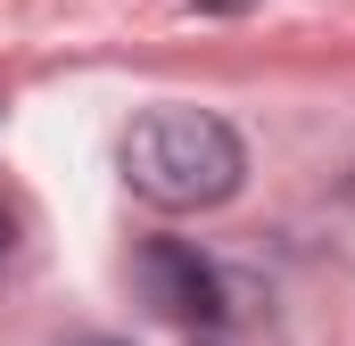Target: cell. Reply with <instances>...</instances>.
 <instances>
[{"label": "cell", "mask_w": 355, "mask_h": 346, "mask_svg": "<svg viewBox=\"0 0 355 346\" xmlns=\"http://www.w3.org/2000/svg\"><path fill=\"white\" fill-rule=\"evenodd\" d=\"M116 165H124V190L157 215H207L223 206L240 181H248V149L240 132L215 116V107H141L116 140Z\"/></svg>", "instance_id": "obj_1"}, {"label": "cell", "mask_w": 355, "mask_h": 346, "mask_svg": "<svg viewBox=\"0 0 355 346\" xmlns=\"http://www.w3.org/2000/svg\"><path fill=\"white\" fill-rule=\"evenodd\" d=\"M132 280H141V297H149L166 322H198V330L232 322V280H223V264L198 256V248H182V239H149V248L132 256Z\"/></svg>", "instance_id": "obj_2"}, {"label": "cell", "mask_w": 355, "mask_h": 346, "mask_svg": "<svg viewBox=\"0 0 355 346\" xmlns=\"http://www.w3.org/2000/svg\"><path fill=\"white\" fill-rule=\"evenodd\" d=\"M75 346H132V338H75Z\"/></svg>", "instance_id": "obj_3"}, {"label": "cell", "mask_w": 355, "mask_h": 346, "mask_svg": "<svg viewBox=\"0 0 355 346\" xmlns=\"http://www.w3.org/2000/svg\"><path fill=\"white\" fill-rule=\"evenodd\" d=\"M0 248H8V223H0Z\"/></svg>", "instance_id": "obj_4"}]
</instances>
